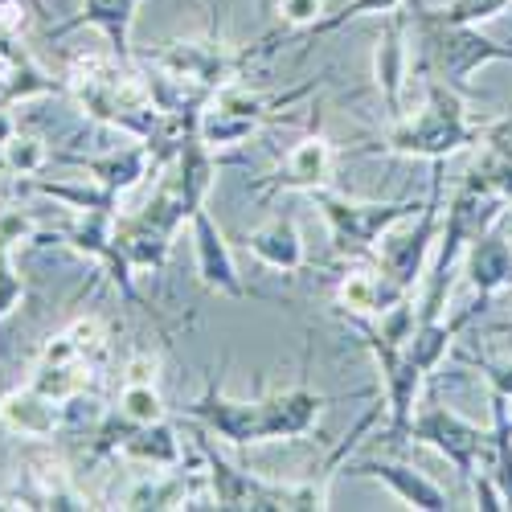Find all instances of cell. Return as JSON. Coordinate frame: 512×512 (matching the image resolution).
Listing matches in <instances>:
<instances>
[{
  "mask_svg": "<svg viewBox=\"0 0 512 512\" xmlns=\"http://www.w3.org/2000/svg\"><path fill=\"white\" fill-rule=\"evenodd\" d=\"M480 132L484 127L472 123L463 111V95L439 78H426V107L414 119H394L381 148L394 156H414V160H447L463 148H472Z\"/></svg>",
  "mask_w": 512,
  "mask_h": 512,
  "instance_id": "cell-1",
  "label": "cell"
},
{
  "mask_svg": "<svg viewBox=\"0 0 512 512\" xmlns=\"http://www.w3.org/2000/svg\"><path fill=\"white\" fill-rule=\"evenodd\" d=\"M414 29L422 41V62L431 78L447 82L451 91H472V74L488 62H512V46L484 37L480 25H451L439 21L431 9H414Z\"/></svg>",
  "mask_w": 512,
  "mask_h": 512,
  "instance_id": "cell-2",
  "label": "cell"
},
{
  "mask_svg": "<svg viewBox=\"0 0 512 512\" xmlns=\"http://www.w3.org/2000/svg\"><path fill=\"white\" fill-rule=\"evenodd\" d=\"M504 205H508L504 197L488 193L472 177L459 185V193L451 197V209H447V230H443V242H439V259H435L431 275H426V295H422V308H418V324L443 316L447 291H451V271L459 263L463 246H472L480 234H488Z\"/></svg>",
  "mask_w": 512,
  "mask_h": 512,
  "instance_id": "cell-3",
  "label": "cell"
},
{
  "mask_svg": "<svg viewBox=\"0 0 512 512\" xmlns=\"http://www.w3.org/2000/svg\"><path fill=\"white\" fill-rule=\"evenodd\" d=\"M324 222L332 230V250L340 259H361V254H373L377 242L386 238L398 222H406L414 209H422L418 201H353L328 189H312Z\"/></svg>",
  "mask_w": 512,
  "mask_h": 512,
  "instance_id": "cell-4",
  "label": "cell"
},
{
  "mask_svg": "<svg viewBox=\"0 0 512 512\" xmlns=\"http://www.w3.org/2000/svg\"><path fill=\"white\" fill-rule=\"evenodd\" d=\"M312 87H295L287 95H267V91H246L238 82L213 91V99L205 103L201 119H197V136L209 148H234L242 140H250L267 119H275L283 107H291L295 99H304Z\"/></svg>",
  "mask_w": 512,
  "mask_h": 512,
  "instance_id": "cell-5",
  "label": "cell"
},
{
  "mask_svg": "<svg viewBox=\"0 0 512 512\" xmlns=\"http://www.w3.org/2000/svg\"><path fill=\"white\" fill-rule=\"evenodd\" d=\"M431 197L422 201L418 213V226H410L406 234H386L377 246V271L398 295H410L414 283L426 271V250H431L435 238V222H439V209H443V160H431Z\"/></svg>",
  "mask_w": 512,
  "mask_h": 512,
  "instance_id": "cell-6",
  "label": "cell"
},
{
  "mask_svg": "<svg viewBox=\"0 0 512 512\" xmlns=\"http://www.w3.org/2000/svg\"><path fill=\"white\" fill-rule=\"evenodd\" d=\"M250 58H254V50H238L234 54L213 37H193V41H168L164 50H156L152 54V70L213 95V91L230 87Z\"/></svg>",
  "mask_w": 512,
  "mask_h": 512,
  "instance_id": "cell-7",
  "label": "cell"
},
{
  "mask_svg": "<svg viewBox=\"0 0 512 512\" xmlns=\"http://www.w3.org/2000/svg\"><path fill=\"white\" fill-rule=\"evenodd\" d=\"M406 435L435 447L463 480H476L480 463L492 455V431H480L476 422H467L463 414H455L447 406H422V414L410 418Z\"/></svg>",
  "mask_w": 512,
  "mask_h": 512,
  "instance_id": "cell-8",
  "label": "cell"
},
{
  "mask_svg": "<svg viewBox=\"0 0 512 512\" xmlns=\"http://www.w3.org/2000/svg\"><path fill=\"white\" fill-rule=\"evenodd\" d=\"M365 336L369 353L377 357V369H381V390H386V410H390V435L402 439L406 426L414 418V402H418V390H422V369L414 365V357L406 353V340H390L373 320L357 316L353 320Z\"/></svg>",
  "mask_w": 512,
  "mask_h": 512,
  "instance_id": "cell-9",
  "label": "cell"
},
{
  "mask_svg": "<svg viewBox=\"0 0 512 512\" xmlns=\"http://www.w3.org/2000/svg\"><path fill=\"white\" fill-rule=\"evenodd\" d=\"M185 414L201 422L209 435H218L234 447L263 443V402H238V398H226L218 386H205V394Z\"/></svg>",
  "mask_w": 512,
  "mask_h": 512,
  "instance_id": "cell-10",
  "label": "cell"
},
{
  "mask_svg": "<svg viewBox=\"0 0 512 512\" xmlns=\"http://www.w3.org/2000/svg\"><path fill=\"white\" fill-rule=\"evenodd\" d=\"M189 238H193V254H197V275L209 291H218V295H230V300H246V283L238 275V263H234V254L218 230V222L209 218L205 209L193 213V222H189Z\"/></svg>",
  "mask_w": 512,
  "mask_h": 512,
  "instance_id": "cell-11",
  "label": "cell"
},
{
  "mask_svg": "<svg viewBox=\"0 0 512 512\" xmlns=\"http://www.w3.org/2000/svg\"><path fill=\"white\" fill-rule=\"evenodd\" d=\"M406 70H410L406 13H386L377 50H373V78H377V91H381V103H386L390 119L406 115Z\"/></svg>",
  "mask_w": 512,
  "mask_h": 512,
  "instance_id": "cell-12",
  "label": "cell"
},
{
  "mask_svg": "<svg viewBox=\"0 0 512 512\" xmlns=\"http://www.w3.org/2000/svg\"><path fill=\"white\" fill-rule=\"evenodd\" d=\"M259 402H263V443L304 439L316 426L320 410L328 406V398L308 386H295V390H283V394H271Z\"/></svg>",
  "mask_w": 512,
  "mask_h": 512,
  "instance_id": "cell-13",
  "label": "cell"
},
{
  "mask_svg": "<svg viewBox=\"0 0 512 512\" xmlns=\"http://www.w3.org/2000/svg\"><path fill=\"white\" fill-rule=\"evenodd\" d=\"M0 426L13 435H25V439H50L62 426H70V406L25 386L9 398H0Z\"/></svg>",
  "mask_w": 512,
  "mask_h": 512,
  "instance_id": "cell-14",
  "label": "cell"
},
{
  "mask_svg": "<svg viewBox=\"0 0 512 512\" xmlns=\"http://www.w3.org/2000/svg\"><path fill=\"white\" fill-rule=\"evenodd\" d=\"M353 476H373V480H381L398 500H406L410 508H426V512H443V508H451L447 492H443L435 480H426L422 472H414V467H406V463L365 459V463L353 467Z\"/></svg>",
  "mask_w": 512,
  "mask_h": 512,
  "instance_id": "cell-15",
  "label": "cell"
},
{
  "mask_svg": "<svg viewBox=\"0 0 512 512\" xmlns=\"http://www.w3.org/2000/svg\"><path fill=\"white\" fill-rule=\"evenodd\" d=\"M50 91H58V82L0 29V103L9 107V103H25V99L50 95Z\"/></svg>",
  "mask_w": 512,
  "mask_h": 512,
  "instance_id": "cell-16",
  "label": "cell"
},
{
  "mask_svg": "<svg viewBox=\"0 0 512 512\" xmlns=\"http://www.w3.org/2000/svg\"><path fill=\"white\" fill-rule=\"evenodd\" d=\"M328 177H332V148L316 132L283 156L279 173L267 181V189H304V193H312V189H324Z\"/></svg>",
  "mask_w": 512,
  "mask_h": 512,
  "instance_id": "cell-17",
  "label": "cell"
},
{
  "mask_svg": "<svg viewBox=\"0 0 512 512\" xmlns=\"http://www.w3.org/2000/svg\"><path fill=\"white\" fill-rule=\"evenodd\" d=\"M74 164L82 168V173H91L95 185H103L107 193L119 197V193H127L132 185H140L156 160H152L148 144L136 140L132 148H119V152H111V156H95V160H74Z\"/></svg>",
  "mask_w": 512,
  "mask_h": 512,
  "instance_id": "cell-18",
  "label": "cell"
},
{
  "mask_svg": "<svg viewBox=\"0 0 512 512\" xmlns=\"http://www.w3.org/2000/svg\"><path fill=\"white\" fill-rule=\"evenodd\" d=\"M246 250L275 271H300L304 267V238H300V230H295L291 218H271L259 230H250Z\"/></svg>",
  "mask_w": 512,
  "mask_h": 512,
  "instance_id": "cell-19",
  "label": "cell"
},
{
  "mask_svg": "<svg viewBox=\"0 0 512 512\" xmlns=\"http://www.w3.org/2000/svg\"><path fill=\"white\" fill-rule=\"evenodd\" d=\"M467 275H472V287L480 291V300L488 304L500 287L512 283V246L492 230L480 234L467 246Z\"/></svg>",
  "mask_w": 512,
  "mask_h": 512,
  "instance_id": "cell-20",
  "label": "cell"
},
{
  "mask_svg": "<svg viewBox=\"0 0 512 512\" xmlns=\"http://www.w3.org/2000/svg\"><path fill=\"white\" fill-rule=\"evenodd\" d=\"M136 9H140V0H82V13L66 25H95L103 37H107V46L115 50L119 62H132V46H127V37H132V21H136Z\"/></svg>",
  "mask_w": 512,
  "mask_h": 512,
  "instance_id": "cell-21",
  "label": "cell"
},
{
  "mask_svg": "<svg viewBox=\"0 0 512 512\" xmlns=\"http://www.w3.org/2000/svg\"><path fill=\"white\" fill-rule=\"evenodd\" d=\"M119 414L127 426H148L164 418V402L156 390V357L144 353L132 361V377H127V386L119 394Z\"/></svg>",
  "mask_w": 512,
  "mask_h": 512,
  "instance_id": "cell-22",
  "label": "cell"
},
{
  "mask_svg": "<svg viewBox=\"0 0 512 512\" xmlns=\"http://www.w3.org/2000/svg\"><path fill=\"white\" fill-rule=\"evenodd\" d=\"M115 451L123 459H136V463H148V467H177L181 463V439L164 418L148 422V426H132V431L119 439Z\"/></svg>",
  "mask_w": 512,
  "mask_h": 512,
  "instance_id": "cell-23",
  "label": "cell"
},
{
  "mask_svg": "<svg viewBox=\"0 0 512 512\" xmlns=\"http://www.w3.org/2000/svg\"><path fill=\"white\" fill-rule=\"evenodd\" d=\"M29 234H33L29 213H21V209H5V213H0V320H5L25 300V283L13 271V246L25 242Z\"/></svg>",
  "mask_w": 512,
  "mask_h": 512,
  "instance_id": "cell-24",
  "label": "cell"
},
{
  "mask_svg": "<svg viewBox=\"0 0 512 512\" xmlns=\"http://www.w3.org/2000/svg\"><path fill=\"white\" fill-rule=\"evenodd\" d=\"M508 398L492 394V476L504 492V504L512 508V418H508Z\"/></svg>",
  "mask_w": 512,
  "mask_h": 512,
  "instance_id": "cell-25",
  "label": "cell"
},
{
  "mask_svg": "<svg viewBox=\"0 0 512 512\" xmlns=\"http://www.w3.org/2000/svg\"><path fill=\"white\" fill-rule=\"evenodd\" d=\"M189 500V476H164V480H144L123 508H185Z\"/></svg>",
  "mask_w": 512,
  "mask_h": 512,
  "instance_id": "cell-26",
  "label": "cell"
},
{
  "mask_svg": "<svg viewBox=\"0 0 512 512\" xmlns=\"http://www.w3.org/2000/svg\"><path fill=\"white\" fill-rule=\"evenodd\" d=\"M402 9V0H345L332 17H320L312 29H308V37H324V33H332V29H340V25H349L353 17H365V13H377V17H386V13H398Z\"/></svg>",
  "mask_w": 512,
  "mask_h": 512,
  "instance_id": "cell-27",
  "label": "cell"
},
{
  "mask_svg": "<svg viewBox=\"0 0 512 512\" xmlns=\"http://www.w3.org/2000/svg\"><path fill=\"white\" fill-rule=\"evenodd\" d=\"M0 160H5V168H9V173H17V177H37L41 164L50 160V152H46V144L33 140V136H13L5 144V152H0Z\"/></svg>",
  "mask_w": 512,
  "mask_h": 512,
  "instance_id": "cell-28",
  "label": "cell"
},
{
  "mask_svg": "<svg viewBox=\"0 0 512 512\" xmlns=\"http://www.w3.org/2000/svg\"><path fill=\"white\" fill-rule=\"evenodd\" d=\"M512 0H451L443 9H431L439 21H451V25H480V21H492L500 17Z\"/></svg>",
  "mask_w": 512,
  "mask_h": 512,
  "instance_id": "cell-29",
  "label": "cell"
},
{
  "mask_svg": "<svg viewBox=\"0 0 512 512\" xmlns=\"http://www.w3.org/2000/svg\"><path fill=\"white\" fill-rule=\"evenodd\" d=\"M480 140H484V148H488L492 156H500V160H508V164H512V115L484 123Z\"/></svg>",
  "mask_w": 512,
  "mask_h": 512,
  "instance_id": "cell-30",
  "label": "cell"
},
{
  "mask_svg": "<svg viewBox=\"0 0 512 512\" xmlns=\"http://www.w3.org/2000/svg\"><path fill=\"white\" fill-rule=\"evenodd\" d=\"M279 13L287 25H300V29H312L324 13V0H279Z\"/></svg>",
  "mask_w": 512,
  "mask_h": 512,
  "instance_id": "cell-31",
  "label": "cell"
},
{
  "mask_svg": "<svg viewBox=\"0 0 512 512\" xmlns=\"http://www.w3.org/2000/svg\"><path fill=\"white\" fill-rule=\"evenodd\" d=\"M467 361L480 365V373L488 377L492 394H500V398L512 402V361H484V357H467Z\"/></svg>",
  "mask_w": 512,
  "mask_h": 512,
  "instance_id": "cell-32",
  "label": "cell"
},
{
  "mask_svg": "<svg viewBox=\"0 0 512 512\" xmlns=\"http://www.w3.org/2000/svg\"><path fill=\"white\" fill-rule=\"evenodd\" d=\"M476 500H480V508H488V512L508 508V504H504V492H500V484H496V476H492V467H488V472H480V480H476Z\"/></svg>",
  "mask_w": 512,
  "mask_h": 512,
  "instance_id": "cell-33",
  "label": "cell"
},
{
  "mask_svg": "<svg viewBox=\"0 0 512 512\" xmlns=\"http://www.w3.org/2000/svg\"><path fill=\"white\" fill-rule=\"evenodd\" d=\"M13 136H17V123H13V115L5 111V103H0V148H5Z\"/></svg>",
  "mask_w": 512,
  "mask_h": 512,
  "instance_id": "cell-34",
  "label": "cell"
},
{
  "mask_svg": "<svg viewBox=\"0 0 512 512\" xmlns=\"http://www.w3.org/2000/svg\"><path fill=\"white\" fill-rule=\"evenodd\" d=\"M0 173H9V168H5V160H0Z\"/></svg>",
  "mask_w": 512,
  "mask_h": 512,
  "instance_id": "cell-35",
  "label": "cell"
},
{
  "mask_svg": "<svg viewBox=\"0 0 512 512\" xmlns=\"http://www.w3.org/2000/svg\"><path fill=\"white\" fill-rule=\"evenodd\" d=\"M259 5H267V0H259Z\"/></svg>",
  "mask_w": 512,
  "mask_h": 512,
  "instance_id": "cell-36",
  "label": "cell"
}]
</instances>
